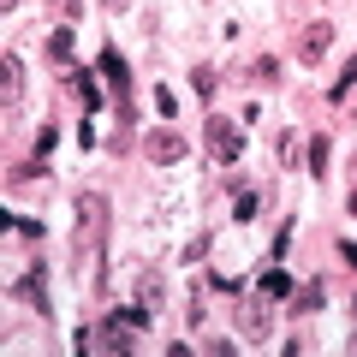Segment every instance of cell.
I'll return each instance as SVG.
<instances>
[{
  "instance_id": "cell-1",
  "label": "cell",
  "mask_w": 357,
  "mask_h": 357,
  "mask_svg": "<svg viewBox=\"0 0 357 357\" xmlns=\"http://www.w3.org/2000/svg\"><path fill=\"white\" fill-rule=\"evenodd\" d=\"M72 208H77V250H84V274H89V286H102V238H107V197L102 191H77L72 197Z\"/></svg>"
},
{
  "instance_id": "cell-2",
  "label": "cell",
  "mask_w": 357,
  "mask_h": 357,
  "mask_svg": "<svg viewBox=\"0 0 357 357\" xmlns=\"http://www.w3.org/2000/svg\"><path fill=\"white\" fill-rule=\"evenodd\" d=\"M203 143H208V155H215L220 167H232L244 155V137H238V126L232 119H220V114H208V126H203Z\"/></svg>"
},
{
  "instance_id": "cell-3",
  "label": "cell",
  "mask_w": 357,
  "mask_h": 357,
  "mask_svg": "<svg viewBox=\"0 0 357 357\" xmlns=\"http://www.w3.org/2000/svg\"><path fill=\"white\" fill-rule=\"evenodd\" d=\"M143 155H149L155 167H173L178 155H185V137H178L173 126H161V131H149V137H143Z\"/></svg>"
},
{
  "instance_id": "cell-4",
  "label": "cell",
  "mask_w": 357,
  "mask_h": 357,
  "mask_svg": "<svg viewBox=\"0 0 357 357\" xmlns=\"http://www.w3.org/2000/svg\"><path fill=\"white\" fill-rule=\"evenodd\" d=\"M328 42H333V24L321 18V24H310V30H304V42H298V60H304V66H316L321 54H328Z\"/></svg>"
},
{
  "instance_id": "cell-5",
  "label": "cell",
  "mask_w": 357,
  "mask_h": 357,
  "mask_svg": "<svg viewBox=\"0 0 357 357\" xmlns=\"http://www.w3.org/2000/svg\"><path fill=\"white\" fill-rule=\"evenodd\" d=\"M18 298H30V304L42 310V316H54V304H48V286H42V268H30V274H18V286H13Z\"/></svg>"
},
{
  "instance_id": "cell-6",
  "label": "cell",
  "mask_w": 357,
  "mask_h": 357,
  "mask_svg": "<svg viewBox=\"0 0 357 357\" xmlns=\"http://www.w3.org/2000/svg\"><path fill=\"white\" fill-rule=\"evenodd\" d=\"M102 77L114 84V96H126V89H131V66L119 60V54H102Z\"/></svg>"
},
{
  "instance_id": "cell-7",
  "label": "cell",
  "mask_w": 357,
  "mask_h": 357,
  "mask_svg": "<svg viewBox=\"0 0 357 357\" xmlns=\"http://www.w3.org/2000/svg\"><path fill=\"white\" fill-rule=\"evenodd\" d=\"M286 304H292V316H310V310H321V304H328V292H321V280H310L304 292H292Z\"/></svg>"
},
{
  "instance_id": "cell-8",
  "label": "cell",
  "mask_w": 357,
  "mask_h": 357,
  "mask_svg": "<svg viewBox=\"0 0 357 357\" xmlns=\"http://www.w3.org/2000/svg\"><path fill=\"white\" fill-rule=\"evenodd\" d=\"M304 161H310V178H328V137H321V131H310Z\"/></svg>"
},
{
  "instance_id": "cell-9",
  "label": "cell",
  "mask_w": 357,
  "mask_h": 357,
  "mask_svg": "<svg viewBox=\"0 0 357 357\" xmlns=\"http://www.w3.org/2000/svg\"><path fill=\"white\" fill-rule=\"evenodd\" d=\"M351 89H357V60H345V72H340V77L328 84V102H345Z\"/></svg>"
},
{
  "instance_id": "cell-10",
  "label": "cell",
  "mask_w": 357,
  "mask_h": 357,
  "mask_svg": "<svg viewBox=\"0 0 357 357\" xmlns=\"http://www.w3.org/2000/svg\"><path fill=\"white\" fill-rule=\"evenodd\" d=\"M24 96V66H18V54H6V107Z\"/></svg>"
},
{
  "instance_id": "cell-11",
  "label": "cell",
  "mask_w": 357,
  "mask_h": 357,
  "mask_svg": "<svg viewBox=\"0 0 357 357\" xmlns=\"http://www.w3.org/2000/svg\"><path fill=\"white\" fill-rule=\"evenodd\" d=\"M262 298H274V304H280V298H292V280H286L280 268H268V274H262Z\"/></svg>"
},
{
  "instance_id": "cell-12",
  "label": "cell",
  "mask_w": 357,
  "mask_h": 357,
  "mask_svg": "<svg viewBox=\"0 0 357 357\" xmlns=\"http://www.w3.org/2000/svg\"><path fill=\"white\" fill-rule=\"evenodd\" d=\"M48 60L60 66V72L72 66V30H54V42H48Z\"/></svg>"
},
{
  "instance_id": "cell-13",
  "label": "cell",
  "mask_w": 357,
  "mask_h": 357,
  "mask_svg": "<svg viewBox=\"0 0 357 357\" xmlns=\"http://www.w3.org/2000/svg\"><path fill=\"white\" fill-rule=\"evenodd\" d=\"M77 96H84V107H89V114L102 107V89H96V72H77Z\"/></svg>"
},
{
  "instance_id": "cell-14",
  "label": "cell",
  "mask_w": 357,
  "mask_h": 357,
  "mask_svg": "<svg viewBox=\"0 0 357 357\" xmlns=\"http://www.w3.org/2000/svg\"><path fill=\"white\" fill-rule=\"evenodd\" d=\"M256 208H262V203H256V191H238V197H232V220H256Z\"/></svg>"
},
{
  "instance_id": "cell-15",
  "label": "cell",
  "mask_w": 357,
  "mask_h": 357,
  "mask_svg": "<svg viewBox=\"0 0 357 357\" xmlns=\"http://www.w3.org/2000/svg\"><path fill=\"white\" fill-rule=\"evenodd\" d=\"M114 328H149V310H114Z\"/></svg>"
},
{
  "instance_id": "cell-16",
  "label": "cell",
  "mask_w": 357,
  "mask_h": 357,
  "mask_svg": "<svg viewBox=\"0 0 357 357\" xmlns=\"http://www.w3.org/2000/svg\"><path fill=\"white\" fill-rule=\"evenodd\" d=\"M54 143H60V131H54V126H42V131H36V161H48V155H54Z\"/></svg>"
},
{
  "instance_id": "cell-17",
  "label": "cell",
  "mask_w": 357,
  "mask_h": 357,
  "mask_svg": "<svg viewBox=\"0 0 357 357\" xmlns=\"http://www.w3.org/2000/svg\"><path fill=\"white\" fill-rule=\"evenodd\" d=\"M155 107H161V119H167V126H173V107H178V96H173V89L161 84V89H155Z\"/></svg>"
},
{
  "instance_id": "cell-18",
  "label": "cell",
  "mask_w": 357,
  "mask_h": 357,
  "mask_svg": "<svg viewBox=\"0 0 357 357\" xmlns=\"http://www.w3.org/2000/svg\"><path fill=\"white\" fill-rule=\"evenodd\" d=\"M191 84H197V89L208 96V89H215V66H197V72H191Z\"/></svg>"
},
{
  "instance_id": "cell-19",
  "label": "cell",
  "mask_w": 357,
  "mask_h": 357,
  "mask_svg": "<svg viewBox=\"0 0 357 357\" xmlns=\"http://www.w3.org/2000/svg\"><path fill=\"white\" fill-rule=\"evenodd\" d=\"M340 256H345V262H351V268H357V244H340Z\"/></svg>"
},
{
  "instance_id": "cell-20",
  "label": "cell",
  "mask_w": 357,
  "mask_h": 357,
  "mask_svg": "<svg viewBox=\"0 0 357 357\" xmlns=\"http://www.w3.org/2000/svg\"><path fill=\"white\" fill-rule=\"evenodd\" d=\"M54 6H66V13H72V18H77V0H54Z\"/></svg>"
},
{
  "instance_id": "cell-21",
  "label": "cell",
  "mask_w": 357,
  "mask_h": 357,
  "mask_svg": "<svg viewBox=\"0 0 357 357\" xmlns=\"http://www.w3.org/2000/svg\"><path fill=\"white\" fill-rule=\"evenodd\" d=\"M351 351H357V333H351Z\"/></svg>"
}]
</instances>
